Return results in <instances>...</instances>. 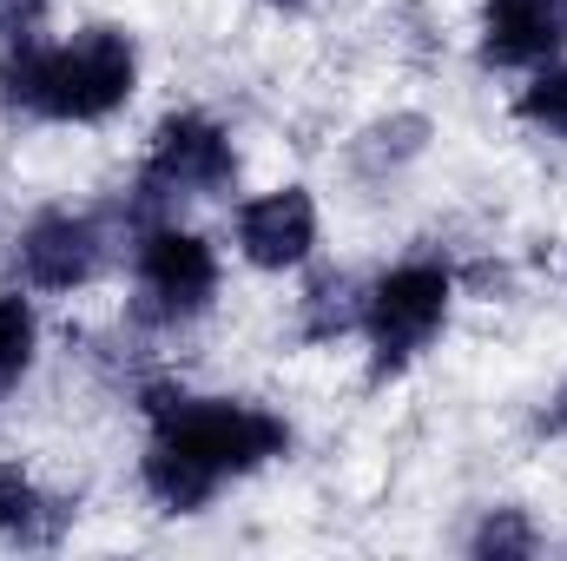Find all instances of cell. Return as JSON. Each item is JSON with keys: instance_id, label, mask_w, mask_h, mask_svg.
Here are the masks:
<instances>
[{"instance_id": "cell-1", "label": "cell", "mask_w": 567, "mask_h": 561, "mask_svg": "<svg viewBox=\"0 0 567 561\" xmlns=\"http://www.w3.org/2000/svg\"><path fill=\"white\" fill-rule=\"evenodd\" d=\"M140 410L152 422L140 489L158 516H205L225 482L258 476L278 456H290V422L251 397H198L178 384H152Z\"/></svg>"}, {"instance_id": "cell-2", "label": "cell", "mask_w": 567, "mask_h": 561, "mask_svg": "<svg viewBox=\"0 0 567 561\" xmlns=\"http://www.w3.org/2000/svg\"><path fill=\"white\" fill-rule=\"evenodd\" d=\"M140 93V40L113 20L73 40H40L0 53V106L47 126H100Z\"/></svg>"}, {"instance_id": "cell-3", "label": "cell", "mask_w": 567, "mask_h": 561, "mask_svg": "<svg viewBox=\"0 0 567 561\" xmlns=\"http://www.w3.org/2000/svg\"><path fill=\"white\" fill-rule=\"evenodd\" d=\"M455 272L442 258H403L390 272L363 284V344H370V370L377 377H396L423 357L429 344L449 330V310H455Z\"/></svg>"}, {"instance_id": "cell-4", "label": "cell", "mask_w": 567, "mask_h": 561, "mask_svg": "<svg viewBox=\"0 0 567 561\" xmlns=\"http://www.w3.org/2000/svg\"><path fill=\"white\" fill-rule=\"evenodd\" d=\"M231 178H238V145H231V133L212 113H192V106L165 113L152 126V145H145L140 178H133V218L140 225L172 218L192 198L231 192Z\"/></svg>"}, {"instance_id": "cell-5", "label": "cell", "mask_w": 567, "mask_h": 561, "mask_svg": "<svg viewBox=\"0 0 567 561\" xmlns=\"http://www.w3.org/2000/svg\"><path fill=\"white\" fill-rule=\"evenodd\" d=\"M218 284H225V265H218V245L178 218H152L133 238V310L145 324H192L218 304Z\"/></svg>"}, {"instance_id": "cell-6", "label": "cell", "mask_w": 567, "mask_h": 561, "mask_svg": "<svg viewBox=\"0 0 567 561\" xmlns=\"http://www.w3.org/2000/svg\"><path fill=\"white\" fill-rule=\"evenodd\" d=\"M106 272V225L73 205H47L13 238V284L40 297H66Z\"/></svg>"}, {"instance_id": "cell-7", "label": "cell", "mask_w": 567, "mask_h": 561, "mask_svg": "<svg viewBox=\"0 0 567 561\" xmlns=\"http://www.w3.org/2000/svg\"><path fill=\"white\" fill-rule=\"evenodd\" d=\"M317 232H323V218H317L310 185H271V192L245 198V205H238V218H231L238 258H245L251 272H271V278L310 265Z\"/></svg>"}, {"instance_id": "cell-8", "label": "cell", "mask_w": 567, "mask_h": 561, "mask_svg": "<svg viewBox=\"0 0 567 561\" xmlns=\"http://www.w3.org/2000/svg\"><path fill=\"white\" fill-rule=\"evenodd\" d=\"M475 53L495 73H535L567 53V0H482Z\"/></svg>"}, {"instance_id": "cell-9", "label": "cell", "mask_w": 567, "mask_h": 561, "mask_svg": "<svg viewBox=\"0 0 567 561\" xmlns=\"http://www.w3.org/2000/svg\"><path fill=\"white\" fill-rule=\"evenodd\" d=\"M73 529V509L40 489L20 462H0V542L7 549H53Z\"/></svg>"}, {"instance_id": "cell-10", "label": "cell", "mask_w": 567, "mask_h": 561, "mask_svg": "<svg viewBox=\"0 0 567 561\" xmlns=\"http://www.w3.org/2000/svg\"><path fill=\"white\" fill-rule=\"evenodd\" d=\"M363 330V284L343 278V272H323L297 297V337L303 344H337V337H357Z\"/></svg>"}, {"instance_id": "cell-11", "label": "cell", "mask_w": 567, "mask_h": 561, "mask_svg": "<svg viewBox=\"0 0 567 561\" xmlns=\"http://www.w3.org/2000/svg\"><path fill=\"white\" fill-rule=\"evenodd\" d=\"M40 357V310H33V290H0V397L20 390V377L33 370Z\"/></svg>"}, {"instance_id": "cell-12", "label": "cell", "mask_w": 567, "mask_h": 561, "mask_svg": "<svg viewBox=\"0 0 567 561\" xmlns=\"http://www.w3.org/2000/svg\"><path fill=\"white\" fill-rule=\"evenodd\" d=\"M515 120L542 140H567V60H548L528 73V86L515 93Z\"/></svg>"}, {"instance_id": "cell-13", "label": "cell", "mask_w": 567, "mask_h": 561, "mask_svg": "<svg viewBox=\"0 0 567 561\" xmlns=\"http://www.w3.org/2000/svg\"><path fill=\"white\" fill-rule=\"evenodd\" d=\"M535 549H542V536H535L528 509H488L475 522V536H468V555H482V561H522Z\"/></svg>"}, {"instance_id": "cell-14", "label": "cell", "mask_w": 567, "mask_h": 561, "mask_svg": "<svg viewBox=\"0 0 567 561\" xmlns=\"http://www.w3.org/2000/svg\"><path fill=\"white\" fill-rule=\"evenodd\" d=\"M47 40V0H0V53Z\"/></svg>"}, {"instance_id": "cell-15", "label": "cell", "mask_w": 567, "mask_h": 561, "mask_svg": "<svg viewBox=\"0 0 567 561\" xmlns=\"http://www.w3.org/2000/svg\"><path fill=\"white\" fill-rule=\"evenodd\" d=\"M542 429L548 436H567V377H561V390L548 397V410H542Z\"/></svg>"}, {"instance_id": "cell-16", "label": "cell", "mask_w": 567, "mask_h": 561, "mask_svg": "<svg viewBox=\"0 0 567 561\" xmlns=\"http://www.w3.org/2000/svg\"><path fill=\"white\" fill-rule=\"evenodd\" d=\"M265 7H278V13H303L310 0H265Z\"/></svg>"}]
</instances>
